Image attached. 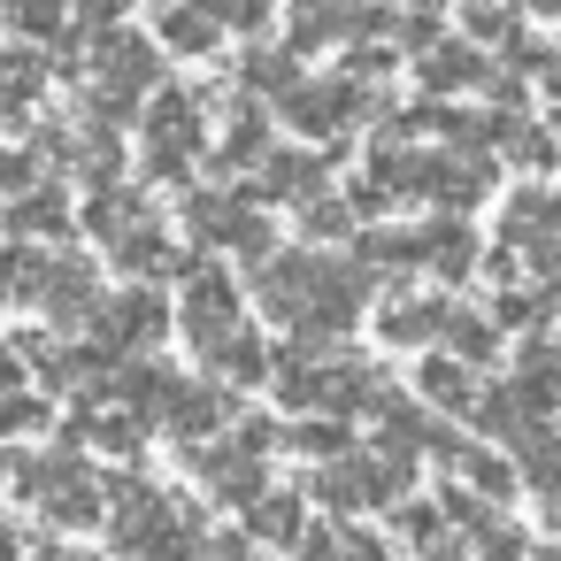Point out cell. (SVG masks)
Returning <instances> with one entry per match:
<instances>
[{"label": "cell", "instance_id": "ffe728a7", "mask_svg": "<svg viewBox=\"0 0 561 561\" xmlns=\"http://www.w3.org/2000/svg\"><path fill=\"white\" fill-rule=\"evenodd\" d=\"M293 561H385V546L362 538V530H346V523H323V530H308L293 546Z\"/></svg>", "mask_w": 561, "mask_h": 561}, {"label": "cell", "instance_id": "7c38bea8", "mask_svg": "<svg viewBox=\"0 0 561 561\" xmlns=\"http://www.w3.org/2000/svg\"><path fill=\"white\" fill-rule=\"evenodd\" d=\"M247 538H262V546H300V538H308V484H270V492L247 507Z\"/></svg>", "mask_w": 561, "mask_h": 561}, {"label": "cell", "instance_id": "603a6c76", "mask_svg": "<svg viewBox=\"0 0 561 561\" xmlns=\"http://www.w3.org/2000/svg\"><path fill=\"white\" fill-rule=\"evenodd\" d=\"M423 270H438V277L477 270V231H469V224H431V231H423Z\"/></svg>", "mask_w": 561, "mask_h": 561}, {"label": "cell", "instance_id": "4316f807", "mask_svg": "<svg viewBox=\"0 0 561 561\" xmlns=\"http://www.w3.org/2000/svg\"><path fill=\"white\" fill-rule=\"evenodd\" d=\"M9 24L24 39H62V24H78V16H70V0H9Z\"/></svg>", "mask_w": 561, "mask_h": 561}, {"label": "cell", "instance_id": "5bb4252c", "mask_svg": "<svg viewBox=\"0 0 561 561\" xmlns=\"http://www.w3.org/2000/svg\"><path fill=\"white\" fill-rule=\"evenodd\" d=\"M224 32L231 24L216 16V0H170V9H162V47L170 55H216Z\"/></svg>", "mask_w": 561, "mask_h": 561}, {"label": "cell", "instance_id": "5b68a950", "mask_svg": "<svg viewBox=\"0 0 561 561\" xmlns=\"http://www.w3.org/2000/svg\"><path fill=\"white\" fill-rule=\"evenodd\" d=\"M178 285H185V300H178V331H185V346H193V354H216L224 339H239V331H247V300H239V285H231L224 270L193 262Z\"/></svg>", "mask_w": 561, "mask_h": 561}, {"label": "cell", "instance_id": "7402d4cb", "mask_svg": "<svg viewBox=\"0 0 561 561\" xmlns=\"http://www.w3.org/2000/svg\"><path fill=\"white\" fill-rule=\"evenodd\" d=\"M70 224V208H62V185H32V193H16V208H9V231L32 247L39 231H62Z\"/></svg>", "mask_w": 561, "mask_h": 561}, {"label": "cell", "instance_id": "f1b7e54d", "mask_svg": "<svg viewBox=\"0 0 561 561\" xmlns=\"http://www.w3.org/2000/svg\"><path fill=\"white\" fill-rule=\"evenodd\" d=\"M39 78H47V70H39V55H32V47H16V55H9V124H24V116H32Z\"/></svg>", "mask_w": 561, "mask_h": 561}, {"label": "cell", "instance_id": "30bf717a", "mask_svg": "<svg viewBox=\"0 0 561 561\" xmlns=\"http://www.w3.org/2000/svg\"><path fill=\"white\" fill-rule=\"evenodd\" d=\"M438 331H454V300H438V293H400L377 316V339L385 346H431Z\"/></svg>", "mask_w": 561, "mask_h": 561}, {"label": "cell", "instance_id": "4dcf8cb0", "mask_svg": "<svg viewBox=\"0 0 561 561\" xmlns=\"http://www.w3.org/2000/svg\"><path fill=\"white\" fill-rule=\"evenodd\" d=\"M454 461H461L469 492H484V500H507V492H515V469H507V461H492V454H454Z\"/></svg>", "mask_w": 561, "mask_h": 561}, {"label": "cell", "instance_id": "52a82bcc", "mask_svg": "<svg viewBox=\"0 0 561 561\" xmlns=\"http://www.w3.org/2000/svg\"><path fill=\"white\" fill-rule=\"evenodd\" d=\"M93 331H101V346H108V354L124 346V362H139V354L170 331V308H162L154 293H108V300L93 308Z\"/></svg>", "mask_w": 561, "mask_h": 561}, {"label": "cell", "instance_id": "ba28073f", "mask_svg": "<svg viewBox=\"0 0 561 561\" xmlns=\"http://www.w3.org/2000/svg\"><path fill=\"white\" fill-rule=\"evenodd\" d=\"M101 300H108V293L93 285V262H78V254H47V262H39V300H32V308H47L55 323H78V316L93 323Z\"/></svg>", "mask_w": 561, "mask_h": 561}, {"label": "cell", "instance_id": "ac0fdd59", "mask_svg": "<svg viewBox=\"0 0 561 561\" xmlns=\"http://www.w3.org/2000/svg\"><path fill=\"white\" fill-rule=\"evenodd\" d=\"M339 32H362V9H346V0H293V47L323 55Z\"/></svg>", "mask_w": 561, "mask_h": 561}, {"label": "cell", "instance_id": "8fae6325", "mask_svg": "<svg viewBox=\"0 0 561 561\" xmlns=\"http://www.w3.org/2000/svg\"><path fill=\"white\" fill-rule=\"evenodd\" d=\"M162 423H170V438L178 446H208V431L231 415V400L224 392H208V385H178L170 377V392H162V408H154Z\"/></svg>", "mask_w": 561, "mask_h": 561}, {"label": "cell", "instance_id": "d4e9b609", "mask_svg": "<svg viewBox=\"0 0 561 561\" xmlns=\"http://www.w3.org/2000/svg\"><path fill=\"white\" fill-rule=\"evenodd\" d=\"M285 446L293 454H316V461H339V454H354V431H346V415H300L285 431Z\"/></svg>", "mask_w": 561, "mask_h": 561}, {"label": "cell", "instance_id": "44dd1931", "mask_svg": "<svg viewBox=\"0 0 561 561\" xmlns=\"http://www.w3.org/2000/svg\"><path fill=\"white\" fill-rule=\"evenodd\" d=\"M515 9L523 0H461V24H469V39H484V47H523V24H515Z\"/></svg>", "mask_w": 561, "mask_h": 561}, {"label": "cell", "instance_id": "2e32d148", "mask_svg": "<svg viewBox=\"0 0 561 561\" xmlns=\"http://www.w3.org/2000/svg\"><path fill=\"white\" fill-rule=\"evenodd\" d=\"M85 224H93V239L116 254V247H124V239H139L154 216H147V201H139V193H116V185H101V193H93V208H85Z\"/></svg>", "mask_w": 561, "mask_h": 561}, {"label": "cell", "instance_id": "cb8c5ba5", "mask_svg": "<svg viewBox=\"0 0 561 561\" xmlns=\"http://www.w3.org/2000/svg\"><path fill=\"white\" fill-rule=\"evenodd\" d=\"M208 362H216V377H231V385H270V369H277V354H262V339H254V331L224 339Z\"/></svg>", "mask_w": 561, "mask_h": 561}, {"label": "cell", "instance_id": "e0dca14e", "mask_svg": "<svg viewBox=\"0 0 561 561\" xmlns=\"http://www.w3.org/2000/svg\"><path fill=\"white\" fill-rule=\"evenodd\" d=\"M415 78H423L431 93H461V85H484V55H477L469 39H446V47L415 55Z\"/></svg>", "mask_w": 561, "mask_h": 561}, {"label": "cell", "instance_id": "484cf974", "mask_svg": "<svg viewBox=\"0 0 561 561\" xmlns=\"http://www.w3.org/2000/svg\"><path fill=\"white\" fill-rule=\"evenodd\" d=\"M454 354L469 362V369H484L492 354H500V316H477V308H454Z\"/></svg>", "mask_w": 561, "mask_h": 561}, {"label": "cell", "instance_id": "f35d334b", "mask_svg": "<svg viewBox=\"0 0 561 561\" xmlns=\"http://www.w3.org/2000/svg\"><path fill=\"white\" fill-rule=\"evenodd\" d=\"M523 9H530V16H561V0H523Z\"/></svg>", "mask_w": 561, "mask_h": 561}, {"label": "cell", "instance_id": "74e56055", "mask_svg": "<svg viewBox=\"0 0 561 561\" xmlns=\"http://www.w3.org/2000/svg\"><path fill=\"white\" fill-rule=\"evenodd\" d=\"M546 530L561 538V492H546Z\"/></svg>", "mask_w": 561, "mask_h": 561}, {"label": "cell", "instance_id": "836d02e7", "mask_svg": "<svg viewBox=\"0 0 561 561\" xmlns=\"http://www.w3.org/2000/svg\"><path fill=\"white\" fill-rule=\"evenodd\" d=\"M70 16H78V32L108 39V32H116V16H124V0H70Z\"/></svg>", "mask_w": 561, "mask_h": 561}, {"label": "cell", "instance_id": "d6a6232c", "mask_svg": "<svg viewBox=\"0 0 561 561\" xmlns=\"http://www.w3.org/2000/svg\"><path fill=\"white\" fill-rule=\"evenodd\" d=\"M400 530H408L415 546H446V515L423 507V500H400Z\"/></svg>", "mask_w": 561, "mask_h": 561}, {"label": "cell", "instance_id": "7a4b0ae2", "mask_svg": "<svg viewBox=\"0 0 561 561\" xmlns=\"http://www.w3.org/2000/svg\"><path fill=\"white\" fill-rule=\"evenodd\" d=\"M162 55H170V47H154V39L108 32V39H101V55H93V93H85V116L124 124V116L139 108V93H154V85H162Z\"/></svg>", "mask_w": 561, "mask_h": 561}, {"label": "cell", "instance_id": "d590c367", "mask_svg": "<svg viewBox=\"0 0 561 561\" xmlns=\"http://www.w3.org/2000/svg\"><path fill=\"white\" fill-rule=\"evenodd\" d=\"M39 423H47V408H39L32 392H9V431H16V438H32Z\"/></svg>", "mask_w": 561, "mask_h": 561}, {"label": "cell", "instance_id": "ab89813d", "mask_svg": "<svg viewBox=\"0 0 561 561\" xmlns=\"http://www.w3.org/2000/svg\"><path fill=\"white\" fill-rule=\"evenodd\" d=\"M538 561H561V538H553V546H538Z\"/></svg>", "mask_w": 561, "mask_h": 561}, {"label": "cell", "instance_id": "4fadbf2b", "mask_svg": "<svg viewBox=\"0 0 561 561\" xmlns=\"http://www.w3.org/2000/svg\"><path fill=\"white\" fill-rule=\"evenodd\" d=\"M415 193H431V201H446V208H477L484 193H492V170L484 162H461V154H423V185Z\"/></svg>", "mask_w": 561, "mask_h": 561}, {"label": "cell", "instance_id": "f546056e", "mask_svg": "<svg viewBox=\"0 0 561 561\" xmlns=\"http://www.w3.org/2000/svg\"><path fill=\"white\" fill-rule=\"evenodd\" d=\"M224 162H270V124L254 108H239V124L224 131Z\"/></svg>", "mask_w": 561, "mask_h": 561}, {"label": "cell", "instance_id": "9c48e42d", "mask_svg": "<svg viewBox=\"0 0 561 561\" xmlns=\"http://www.w3.org/2000/svg\"><path fill=\"white\" fill-rule=\"evenodd\" d=\"M285 116H293L300 131L331 139V131H346V124L362 116V93H354L346 78H331V85H293V93H285Z\"/></svg>", "mask_w": 561, "mask_h": 561}, {"label": "cell", "instance_id": "9a60e30c", "mask_svg": "<svg viewBox=\"0 0 561 561\" xmlns=\"http://www.w3.org/2000/svg\"><path fill=\"white\" fill-rule=\"evenodd\" d=\"M415 392H423L431 408H446V415L477 408V377H469L461 354H423V362H415Z\"/></svg>", "mask_w": 561, "mask_h": 561}, {"label": "cell", "instance_id": "3957f363", "mask_svg": "<svg viewBox=\"0 0 561 561\" xmlns=\"http://www.w3.org/2000/svg\"><path fill=\"white\" fill-rule=\"evenodd\" d=\"M408 477H415V461H400V454H339V461H323L316 469V500L331 507V515H362V507H400L408 500Z\"/></svg>", "mask_w": 561, "mask_h": 561}, {"label": "cell", "instance_id": "8d00e7d4", "mask_svg": "<svg viewBox=\"0 0 561 561\" xmlns=\"http://www.w3.org/2000/svg\"><path fill=\"white\" fill-rule=\"evenodd\" d=\"M216 16H224V24H262L270 0H216Z\"/></svg>", "mask_w": 561, "mask_h": 561}, {"label": "cell", "instance_id": "277c9868", "mask_svg": "<svg viewBox=\"0 0 561 561\" xmlns=\"http://www.w3.org/2000/svg\"><path fill=\"white\" fill-rule=\"evenodd\" d=\"M108 530H116L124 553H162L170 561V546L193 530V507H178L147 477H124V484H108Z\"/></svg>", "mask_w": 561, "mask_h": 561}, {"label": "cell", "instance_id": "8992f818", "mask_svg": "<svg viewBox=\"0 0 561 561\" xmlns=\"http://www.w3.org/2000/svg\"><path fill=\"white\" fill-rule=\"evenodd\" d=\"M201 147H208V101L201 93H162L154 116H147V170L154 178H185Z\"/></svg>", "mask_w": 561, "mask_h": 561}, {"label": "cell", "instance_id": "83f0119b", "mask_svg": "<svg viewBox=\"0 0 561 561\" xmlns=\"http://www.w3.org/2000/svg\"><path fill=\"white\" fill-rule=\"evenodd\" d=\"M239 78L262 85V93H293V55H285V47H254V55L239 62Z\"/></svg>", "mask_w": 561, "mask_h": 561}, {"label": "cell", "instance_id": "1f68e13d", "mask_svg": "<svg viewBox=\"0 0 561 561\" xmlns=\"http://www.w3.org/2000/svg\"><path fill=\"white\" fill-rule=\"evenodd\" d=\"M523 469H530L538 492H561V431H553V438H530V446H523Z\"/></svg>", "mask_w": 561, "mask_h": 561}, {"label": "cell", "instance_id": "e575fe53", "mask_svg": "<svg viewBox=\"0 0 561 561\" xmlns=\"http://www.w3.org/2000/svg\"><path fill=\"white\" fill-rule=\"evenodd\" d=\"M300 224L323 231V239H339V231H346V201H316V208H300Z\"/></svg>", "mask_w": 561, "mask_h": 561}, {"label": "cell", "instance_id": "d6986e66", "mask_svg": "<svg viewBox=\"0 0 561 561\" xmlns=\"http://www.w3.org/2000/svg\"><path fill=\"white\" fill-rule=\"evenodd\" d=\"M262 193L308 208V201L323 193V154H270V162H262Z\"/></svg>", "mask_w": 561, "mask_h": 561}, {"label": "cell", "instance_id": "6da1fadb", "mask_svg": "<svg viewBox=\"0 0 561 561\" xmlns=\"http://www.w3.org/2000/svg\"><path fill=\"white\" fill-rule=\"evenodd\" d=\"M254 293L277 323H293L300 339H331L362 316V277L323 262V254H270L254 270Z\"/></svg>", "mask_w": 561, "mask_h": 561}]
</instances>
